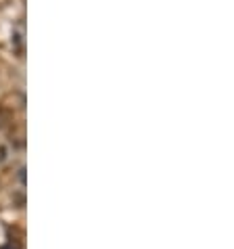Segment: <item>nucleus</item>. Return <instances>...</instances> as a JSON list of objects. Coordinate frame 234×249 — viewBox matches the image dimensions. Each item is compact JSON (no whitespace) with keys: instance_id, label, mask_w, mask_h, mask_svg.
Returning a JSON list of instances; mask_svg holds the SVG:
<instances>
[]
</instances>
